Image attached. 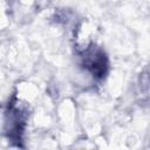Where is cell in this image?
Instances as JSON below:
<instances>
[{
    "instance_id": "6da1fadb",
    "label": "cell",
    "mask_w": 150,
    "mask_h": 150,
    "mask_svg": "<svg viewBox=\"0 0 150 150\" xmlns=\"http://www.w3.org/2000/svg\"><path fill=\"white\" fill-rule=\"evenodd\" d=\"M83 59H84L83 64L87 68H89L95 76L97 77L104 76L107 69V60L101 50H89L88 53H86Z\"/></svg>"
},
{
    "instance_id": "7a4b0ae2",
    "label": "cell",
    "mask_w": 150,
    "mask_h": 150,
    "mask_svg": "<svg viewBox=\"0 0 150 150\" xmlns=\"http://www.w3.org/2000/svg\"><path fill=\"white\" fill-rule=\"evenodd\" d=\"M13 121H14V122H18V121H21V120L19 118V116H14V117H13ZM12 128H13V129H14L15 131H19V130H21V129H20V128H19V127H18L16 124H14V125H13Z\"/></svg>"
}]
</instances>
